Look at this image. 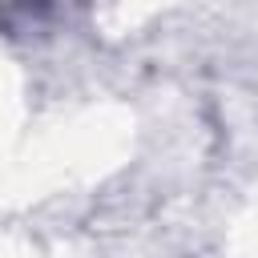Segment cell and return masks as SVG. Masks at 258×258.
<instances>
[{
    "label": "cell",
    "instance_id": "1",
    "mask_svg": "<svg viewBox=\"0 0 258 258\" xmlns=\"http://www.w3.org/2000/svg\"><path fill=\"white\" fill-rule=\"evenodd\" d=\"M69 4L73 0H0V20H48Z\"/></svg>",
    "mask_w": 258,
    "mask_h": 258
}]
</instances>
